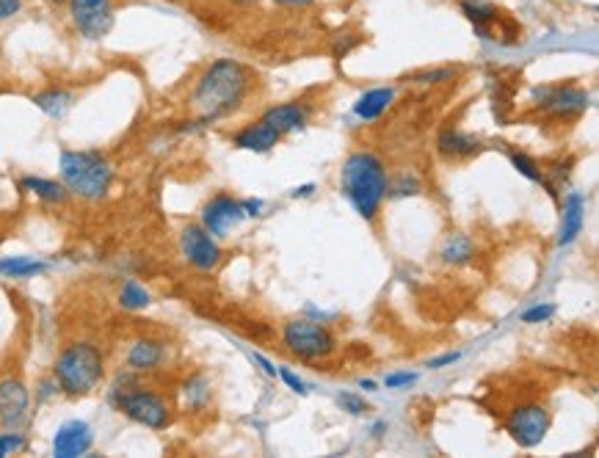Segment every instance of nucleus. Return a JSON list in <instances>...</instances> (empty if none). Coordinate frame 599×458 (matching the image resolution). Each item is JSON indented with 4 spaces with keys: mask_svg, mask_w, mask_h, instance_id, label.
<instances>
[{
    "mask_svg": "<svg viewBox=\"0 0 599 458\" xmlns=\"http://www.w3.org/2000/svg\"><path fill=\"white\" fill-rule=\"evenodd\" d=\"M254 72L238 58H216L196 78L191 108L202 122H216L241 111L254 89Z\"/></svg>",
    "mask_w": 599,
    "mask_h": 458,
    "instance_id": "f257e3e1",
    "label": "nucleus"
},
{
    "mask_svg": "<svg viewBox=\"0 0 599 458\" xmlns=\"http://www.w3.org/2000/svg\"><path fill=\"white\" fill-rule=\"evenodd\" d=\"M387 169L376 152H351L340 169V191L365 221H376L387 199Z\"/></svg>",
    "mask_w": 599,
    "mask_h": 458,
    "instance_id": "f03ea898",
    "label": "nucleus"
},
{
    "mask_svg": "<svg viewBox=\"0 0 599 458\" xmlns=\"http://www.w3.org/2000/svg\"><path fill=\"white\" fill-rule=\"evenodd\" d=\"M58 174L70 194L86 202H100L114 185V163L97 149H64L58 155Z\"/></svg>",
    "mask_w": 599,
    "mask_h": 458,
    "instance_id": "7ed1b4c3",
    "label": "nucleus"
},
{
    "mask_svg": "<svg viewBox=\"0 0 599 458\" xmlns=\"http://www.w3.org/2000/svg\"><path fill=\"white\" fill-rule=\"evenodd\" d=\"M105 376V356L94 343H72L58 354L53 365V381L67 398L92 395Z\"/></svg>",
    "mask_w": 599,
    "mask_h": 458,
    "instance_id": "20e7f679",
    "label": "nucleus"
},
{
    "mask_svg": "<svg viewBox=\"0 0 599 458\" xmlns=\"http://www.w3.org/2000/svg\"><path fill=\"white\" fill-rule=\"evenodd\" d=\"M111 403L119 412L125 414L127 420L152 428V431H163L172 425V406L163 398L161 392H152L147 387H141L136 373L130 376H119L116 384L111 387Z\"/></svg>",
    "mask_w": 599,
    "mask_h": 458,
    "instance_id": "39448f33",
    "label": "nucleus"
},
{
    "mask_svg": "<svg viewBox=\"0 0 599 458\" xmlns=\"http://www.w3.org/2000/svg\"><path fill=\"white\" fill-rule=\"evenodd\" d=\"M464 20L473 25L475 36L484 42H500V45H519L522 28H519L506 12H500L489 0H459Z\"/></svg>",
    "mask_w": 599,
    "mask_h": 458,
    "instance_id": "423d86ee",
    "label": "nucleus"
},
{
    "mask_svg": "<svg viewBox=\"0 0 599 458\" xmlns=\"http://www.w3.org/2000/svg\"><path fill=\"white\" fill-rule=\"evenodd\" d=\"M282 343L288 348L290 354L299 356L304 362H318L326 356L335 354L337 340L329 326L315 321H290L282 329Z\"/></svg>",
    "mask_w": 599,
    "mask_h": 458,
    "instance_id": "0eeeda50",
    "label": "nucleus"
},
{
    "mask_svg": "<svg viewBox=\"0 0 599 458\" xmlns=\"http://www.w3.org/2000/svg\"><path fill=\"white\" fill-rule=\"evenodd\" d=\"M67 14L72 28L86 42H103L116 25L114 0H67Z\"/></svg>",
    "mask_w": 599,
    "mask_h": 458,
    "instance_id": "6e6552de",
    "label": "nucleus"
},
{
    "mask_svg": "<svg viewBox=\"0 0 599 458\" xmlns=\"http://www.w3.org/2000/svg\"><path fill=\"white\" fill-rule=\"evenodd\" d=\"M533 103L542 114L553 116V119H577L588 111L591 97L586 89H580L575 83H558V86L533 89Z\"/></svg>",
    "mask_w": 599,
    "mask_h": 458,
    "instance_id": "1a4fd4ad",
    "label": "nucleus"
},
{
    "mask_svg": "<svg viewBox=\"0 0 599 458\" xmlns=\"http://www.w3.org/2000/svg\"><path fill=\"white\" fill-rule=\"evenodd\" d=\"M550 412L544 409L542 403H522L514 406L506 417V428L511 439L519 447H536L542 445L544 436L550 431Z\"/></svg>",
    "mask_w": 599,
    "mask_h": 458,
    "instance_id": "9d476101",
    "label": "nucleus"
},
{
    "mask_svg": "<svg viewBox=\"0 0 599 458\" xmlns=\"http://www.w3.org/2000/svg\"><path fill=\"white\" fill-rule=\"evenodd\" d=\"M180 254L191 268L205 271V274L216 271L221 265V257H224L219 241L202 224H188V227L180 229Z\"/></svg>",
    "mask_w": 599,
    "mask_h": 458,
    "instance_id": "9b49d317",
    "label": "nucleus"
},
{
    "mask_svg": "<svg viewBox=\"0 0 599 458\" xmlns=\"http://www.w3.org/2000/svg\"><path fill=\"white\" fill-rule=\"evenodd\" d=\"M243 218H246L243 202L230 194H216L202 207V227L208 229L213 238H227L232 229L241 227Z\"/></svg>",
    "mask_w": 599,
    "mask_h": 458,
    "instance_id": "f8f14e48",
    "label": "nucleus"
},
{
    "mask_svg": "<svg viewBox=\"0 0 599 458\" xmlns=\"http://www.w3.org/2000/svg\"><path fill=\"white\" fill-rule=\"evenodd\" d=\"M94 445V428L86 420H67L58 425L53 436V456L56 458H81Z\"/></svg>",
    "mask_w": 599,
    "mask_h": 458,
    "instance_id": "ddd939ff",
    "label": "nucleus"
},
{
    "mask_svg": "<svg viewBox=\"0 0 599 458\" xmlns=\"http://www.w3.org/2000/svg\"><path fill=\"white\" fill-rule=\"evenodd\" d=\"M31 409V392L20 378H3L0 381V428H14L28 417Z\"/></svg>",
    "mask_w": 599,
    "mask_h": 458,
    "instance_id": "4468645a",
    "label": "nucleus"
},
{
    "mask_svg": "<svg viewBox=\"0 0 599 458\" xmlns=\"http://www.w3.org/2000/svg\"><path fill=\"white\" fill-rule=\"evenodd\" d=\"M586 227V196L569 191L561 205V229H558V246H569L580 238Z\"/></svg>",
    "mask_w": 599,
    "mask_h": 458,
    "instance_id": "2eb2a0df",
    "label": "nucleus"
},
{
    "mask_svg": "<svg viewBox=\"0 0 599 458\" xmlns=\"http://www.w3.org/2000/svg\"><path fill=\"white\" fill-rule=\"evenodd\" d=\"M127 370L130 373H152L166 362V345L161 340H152V337H141L136 343L127 348Z\"/></svg>",
    "mask_w": 599,
    "mask_h": 458,
    "instance_id": "dca6fc26",
    "label": "nucleus"
},
{
    "mask_svg": "<svg viewBox=\"0 0 599 458\" xmlns=\"http://www.w3.org/2000/svg\"><path fill=\"white\" fill-rule=\"evenodd\" d=\"M310 108L299 100H293V103H282L274 105V108H268L260 119H263L265 125H271L274 130H279L282 136H288V133H296V130H304L307 122H310Z\"/></svg>",
    "mask_w": 599,
    "mask_h": 458,
    "instance_id": "f3484780",
    "label": "nucleus"
},
{
    "mask_svg": "<svg viewBox=\"0 0 599 458\" xmlns=\"http://www.w3.org/2000/svg\"><path fill=\"white\" fill-rule=\"evenodd\" d=\"M282 141V133L274 130L271 125H265L263 119H257L252 125L241 127L235 136H232V144L238 149H246V152H271Z\"/></svg>",
    "mask_w": 599,
    "mask_h": 458,
    "instance_id": "a211bd4d",
    "label": "nucleus"
},
{
    "mask_svg": "<svg viewBox=\"0 0 599 458\" xmlns=\"http://www.w3.org/2000/svg\"><path fill=\"white\" fill-rule=\"evenodd\" d=\"M481 138L470 136V133H461V130H442L437 138V152L448 161H464V158H473L481 152Z\"/></svg>",
    "mask_w": 599,
    "mask_h": 458,
    "instance_id": "6ab92c4d",
    "label": "nucleus"
},
{
    "mask_svg": "<svg viewBox=\"0 0 599 458\" xmlns=\"http://www.w3.org/2000/svg\"><path fill=\"white\" fill-rule=\"evenodd\" d=\"M20 191L23 194L36 196L39 202H45V205H64V202H70V188L61 183V180H50V177H34V174H28L20 180Z\"/></svg>",
    "mask_w": 599,
    "mask_h": 458,
    "instance_id": "aec40b11",
    "label": "nucleus"
},
{
    "mask_svg": "<svg viewBox=\"0 0 599 458\" xmlns=\"http://www.w3.org/2000/svg\"><path fill=\"white\" fill-rule=\"evenodd\" d=\"M31 103L42 111L50 119H61L72 111V105L78 103V94L70 92V89H58V86H50L45 92H36L31 97Z\"/></svg>",
    "mask_w": 599,
    "mask_h": 458,
    "instance_id": "412c9836",
    "label": "nucleus"
},
{
    "mask_svg": "<svg viewBox=\"0 0 599 458\" xmlns=\"http://www.w3.org/2000/svg\"><path fill=\"white\" fill-rule=\"evenodd\" d=\"M392 103H395V89H392V86L370 89V92L362 94L357 103H354V116L362 119V122H373V119H379Z\"/></svg>",
    "mask_w": 599,
    "mask_h": 458,
    "instance_id": "4be33fe9",
    "label": "nucleus"
},
{
    "mask_svg": "<svg viewBox=\"0 0 599 458\" xmlns=\"http://www.w3.org/2000/svg\"><path fill=\"white\" fill-rule=\"evenodd\" d=\"M45 271L47 263L36 260V257H3L0 260V276L3 279H34Z\"/></svg>",
    "mask_w": 599,
    "mask_h": 458,
    "instance_id": "5701e85b",
    "label": "nucleus"
},
{
    "mask_svg": "<svg viewBox=\"0 0 599 458\" xmlns=\"http://www.w3.org/2000/svg\"><path fill=\"white\" fill-rule=\"evenodd\" d=\"M439 257H442V263L448 265H467L475 257L473 238H470V235H461V232L450 235L448 241H445V246H442Z\"/></svg>",
    "mask_w": 599,
    "mask_h": 458,
    "instance_id": "b1692460",
    "label": "nucleus"
},
{
    "mask_svg": "<svg viewBox=\"0 0 599 458\" xmlns=\"http://www.w3.org/2000/svg\"><path fill=\"white\" fill-rule=\"evenodd\" d=\"M210 381L202 373H196L183 384V401L185 406L191 409V412H202V409H208L210 403Z\"/></svg>",
    "mask_w": 599,
    "mask_h": 458,
    "instance_id": "393cba45",
    "label": "nucleus"
},
{
    "mask_svg": "<svg viewBox=\"0 0 599 458\" xmlns=\"http://www.w3.org/2000/svg\"><path fill=\"white\" fill-rule=\"evenodd\" d=\"M150 304H152L150 290L141 285V282H136V279L122 282V287H119V307H122V310L141 312L147 310Z\"/></svg>",
    "mask_w": 599,
    "mask_h": 458,
    "instance_id": "a878e982",
    "label": "nucleus"
},
{
    "mask_svg": "<svg viewBox=\"0 0 599 458\" xmlns=\"http://www.w3.org/2000/svg\"><path fill=\"white\" fill-rule=\"evenodd\" d=\"M508 158H511V163H514V169H517L522 177H528L530 183H544L542 166L533 161L530 155H525V152H511Z\"/></svg>",
    "mask_w": 599,
    "mask_h": 458,
    "instance_id": "bb28decb",
    "label": "nucleus"
},
{
    "mask_svg": "<svg viewBox=\"0 0 599 458\" xmlns=\"http://www.w3.org/2000/svg\"><path fill=\"white\" fill-rule=\"evenodd\" d=\"M420 194V180L415 174L401 172L398 177L387 180V196H415Z\"/></svg>",
    "mask_w": 599,
    "mask_h": 458,
    "instance_id": "cd10ccee",
    "label": "nucleus"
},
{
    "mask_svg": "<svg viewBox=\"0 0 599 458\" xmlns=\"http://www.w3.org/2000/svg\"><path fill=\"white\" fill-rule=\"evenodd\" d=\"M412 81L420 83V86H439V83L456 81V69H453V67L423 69V72H417V75H415V78H412Z\"/></svg>",
    "mask_w": 599,
    "mask_h": 458,
    "instance_id": "c85d7f7f",
    "label": "nucleus"
},
{
    "mask_svg": "<svg viewBox=\"0 0 599 458\" xmlns=\"http://www.w3.org/2000/svg\"><path fill=\"white\" fill-rule=\"evenodd\" d=\"M337 403H340V409L351 414V417H362V414L370 412V406L365 403V398L357 395V392H340V395H337Z\"/></svg>",
    "mask_w": 599,
    "mask_h": 458,
    "instance_id": "c756f323",
    "label": "nucleus"
},
{
    "mask_svg": "<svg viewBox=\"0 0 599 458\" xmlns=\"http://www.w3.org/2000/svg\"><path fill=\"white\" fill-rule=\"evenodd\" d=\"M25 445H28L25 434H20V431H3L0 434V458L20 453V450H25Z\"/></svg>",
    "mask_w": 599,
    "mask_h": 458,
    "instance_id": "7c9ffc66",
    "label": "nucleus"
},
{
    "mask_svg": "<svg viewBox=\"0 0 599 458\" xmlns=\"http://www.w3.org/2000/svg\"><path fill=\"white\" fill-rule=\"evenodd\" d=\"M555 315V304H536V307H530L519 315V321L522 323H547Z\"/></svg>",
    "mask_w": 599,
    "mask_h": 458,
    "instance_id": "2f4dec72",
    "label": "nucleus"
},
{
    "mask_svg": "<svg viewBox=\"0 0 599 458\" xmlns=\"http://www.w3.org/2000/svg\"><path fill=\"white\" fill-rule=\"evenodd\" d=\"M417 381V373H390L384 378V387L387 390H401V387H412Z\"/></svg>",
    "mask_w": 599,
    "mask_h": 458,
    "instance_id": "473e14b6",
    "label": "nucleus"
},
{
    "mask_svg": "<svg viewBox=\"0 0 599 458\" xmlns=\"http://www.w3.org/2000/svg\"><path fill=\"white\" fill-rule=\"evenodd\" d=\"M277 376L282 378V381H285V384H288L290 390L296 392V395H307V384H304V381H301V378L296 376L293 370H288V367H279Z\"/></svg>",
    "mask_w": 599,
    "mask_h": 458,
    "instance_id": "72a5a7b5",
    "label": "nucleus"
},
{
    "mask_svg": "<svg viewBox=\"0 0 599 458\" xmlns=\"http://www.w3.org/2000/svg\"><path fill=\"white\" fill-rule=\"evenodd\" d=\"M23 0H0V23H9L17 14L23 12Z\"/></svg>",
    "mask_w": 599,
    "mask_h": 458,
    "instance_id": "f704fd0d",
    "label": "nucleus"
},
{
    "mask_svg": "<svg viewBox=\"0 0 599 458\" xmlns=\"http://www.w3.org/2000/svg\"><path fill=\"white\" fill-rule=\"evenodd\" d=\"M461 359L459 351H448V354H442V356H434V359H428V367L431 370H442V367H448V365H456Z\"/></svg>",
    "mask_w": 599,
    "mask_h": 458,
    "instance_id": "c9c22d12",
    "label": "nucleus"
},
{
    "mask_svg": "<svg viewBox=\"0 0 599 458\" xmlns=\"http://www.w3.org/2000/svg\"><path fill=\"white\" fill-rule=\"evenodd\" d=\"M274 6H282V9H307L312 3H318V0H271Z\"/></svg>",
    "mask_w": 599,
    "mask_h": 458,
    "instance_id": "e433bc0d",
    "label": "nucleus"
},
{
    "mask_svg": "<svg viewBox=\"0 0 599 458\" xmlns=\"http://www.w3.org/2000/svg\"><path fill=\"white\" fill-rule=\"evenodd\" d=\"M241 202H243V213H246V216L249 218L260 216V210H263V202H260V199H241Z\"/></svg>",
    "mask_w": 599,
    "mask_h": 458,
    "instance_id": "4c0bfd02",
    "label": "nucleus"
},
{
    "mask_svg": "<svg viewBox=\"0 0 599 458\" xmlns=\"http://www.w3.org/2000/svg\"><path fill=\"white\" fill-rule=\"evenodd\" d=\"M254 362H257V365L263 367V370H265V373H268V376H271V378H277V367L271 365V362H268V359H265V356L254 354Z\"/></svg>",
    "mask_w": 599,
    "mask_h": 458,
    "instance_id": "58836bf2",
    "label": "nucleus"
},
{
    "mask_svg": "<svg viewBox=\"0 0 599 458\" xmlns=\"http://www.w3.org/2000/svg\"><path fill=\"white\" fill-rule=\"evenodd\" d=\"M359 387H362V390H365V392H376V390H379V384H376V381H370V378H359Z\"/></svg>",
    "mask_w": 599,
    "mask_h": 458,
    "instance_id": "ea45409f",
    "label": "nucleus"
},
{
    "mask_svg": "<svg viewBox=\"0 0 599 458\" xmlns=\"http://www.w3.org/2000/svg\"><path fill=\"white\" fill-rule=\"evenodd\" d=\"M312 191H315V185H301V188H296V191H293V196L299 199V196H310Z\"/></svg>",
    "mask_w": 599,
    "mask_h": 458,
    "instance_id": "a19ab883",
    "label": "nucleus"
},
{
    "mask_svg": "<svg viewBox=\"0 0 599 458\" xmlns=\"http://www.w3.org/2000/svg\"><path fill=\"white\" fill-rule=\"evenodd\" d=\"M235 6H241V9H252V6H257L260 0H232Z\"/></svg>",
    "mask_w": 599,
    "mask_h": 458,
    "instance_id": "79ce46f5",
    "label": "nucleus"
},
{
    "mask_svg": "<svg viewBox=\"0 0 599 458\" xmlns=\"http://www.w3.org/2000/svg\"><path fill=\"white\" fill-rule=\"evenodd\" d=\"M384 431H387V423L373 425V436H384Z\"/></svg>",
    "mask_w": 599,
    "mask_h": 458,
    "instance_id": "37998d69",
    "label": "nucleus"
}]
</instances>
